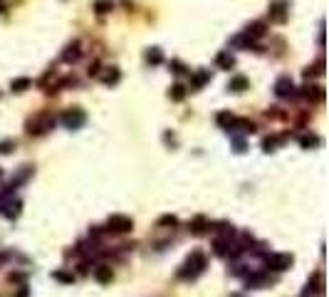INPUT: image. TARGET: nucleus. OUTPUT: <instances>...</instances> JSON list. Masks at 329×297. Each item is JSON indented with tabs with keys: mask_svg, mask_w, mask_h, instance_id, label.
Here are the masks:
<instances>
[{
	"mask_svg": "<svg viewBox=\"0 0 329 297\" xmlns=\"http://www.w3.org/2000/svg\"><path fill=\"white\" fill-rule=\"evenodd\" d=\"M203 270H206V255H203L201 250H196V253H191L188 260L181 265L176 277H179V280H196Z\"/></svg>",
	"mask_w": 329,
	"mask_h": 297,
	"instance_id": "f257e3e1",
	"label": "nucleus"
},
{
	"mask_svg": "<svg viewBox=\"0 0 329 297\" xmlns=\"http://www.w3.org/2000/svg\"><path fill=\"white\" fill-rule=\"evenodd\" d=\"M55 121H57V119L52 117L50 112H40V114H35L32 119H28V134H32V136H40V134H45V131L55 129Z\"/></svg>",
	"mask_w": 329,
	"mask_h": 297,
	"instance_id": "f03ea898",
	"label": "nucleus"
},
{
	"mask_svg": "<svg viewBox=\"0 0 329 297\" xmlns=\"http://www.w3.org/2000/svg\"><path fill=\"white\" fill-rule=\"evenodd\" d=\"M131 228H134V220L129 218V215H109V220H107V231L109 233H114V236H124V233H131Z\"/></svg>",
	"mask_w": 329,
	"mask_h": 297,
	"instance_id": "7ed1b4c3",
	"label": "nucleus"
},
{
	"mask_svg": "<svg viewBox=\"0 0 329 297\" xmlns=\"http://www.w3.org/2000/svg\"><path fill=\"white\" fill-rule=\"evenodd\" d=\"M60 121L67 126V129H82L85 121H87V114H85L79 107H72V109H67V112L62 114Z\"/></svg>",
	"mask_w": 329,
	"mask_h": 297,
	"instance_id": "20e7f679",
	"label": "nucleus"
},
{
	"mask_svg": "<svg viewBox=\"0 0 329 297\" xmlns=\"http://www.w3.org/2000/svg\"><path fill=\"white\" fill-rule=\"evenodd\" d=\"M265 265H268L270 270H277V272H282V270H290V265H292V255H290V253L265 255Z\"/></svg>",
	"mask_w": 329,
	"mask_h": 297,
	"instance_id": "39448f33",
	"label": "nucleus"
},
{
	"mask_svg": "<svg viewBox=\"0 0 329 297\" xmlns=\"http://www.w3.org/2000/svg\"><path fill=\"white\" fill-rule=\"evenodd\" d=\"M268 13L272 23H285L287 20V0H272Z\"/></svg>",
	"mask_w": 329,
	"mask_h": 297,
	"instance_id": "423d86ee",
	"label": "nucleus"
},
{
	"mask_svg": "<svg viewBox=\"0 0 329 297\" xmlns=\"http://www.w3.org/2000/svg\"><path fill=\"white\" fill-rule=\"evenodd\" d=\"M275 94H277L280 99L295 97V82H292L290 77H280V80L275 82Z\"/></svg>",
	"mask_w": 329,
	"mask_h": 297,
	"instance_id": "0eeeda50",
	"label": "nucleus"
},
{
	"mask_svg": "<svg viewBox=\"0 0 329 297\" xmlns=\"http://www.w3.org/2000/svg\"><path fill=\"white\" fill-rule=\"evenodd\" d=\"M188 228H191V233H193V236H203V233L210 228V223H208V218H206V215H196V218L188 223Z\"/></svg>",
	"mask_w": 329,
	"mask_h": 297,
	"instance_id": "6e6552de",
	"label": "nucleus"
},
{
	"mask_svg": "<svg viewBox=\"0 0 329 297\" xmlns=\"http://www.w3.org/2000/svg\"><path fill=\"white\" fill-rule=\"evenodd\" d=\"M302 97L309 99V102H322L324 99V89L319 85H307V87H302Z\"/></svg>",
	"mask_w": 329,
	"mask_h": 297,
	"instance_id": "1a4fd4ad",
	"label": "nucleus"
},
{
	"mask_svg": "<svg viewBox=\"0 0 329 297\" xmlns=\"http://www.w3.org/2000/svg\"><path fill=\"white\" fill-rule=\"evenodd\" d=\"M112 277H114V272H112V267L109 265H97L94 267V280H97L99 285H109Z\"/></svg>",
	"mask_w": 329,
	"mask_h": 297,
	"instance_id": "9d476101",
	"label": "nucleus"
},
{
	"mask_svg": "<svg viewBox=\"0 0 329 297\" xmlns=\"http://www.w3.org/2000/svg\"><path fill=\"white\" fill-rule=\"evenodd\" d=\"M79 55H82V50H79V42L74 40V42H69V45L64 47L62 59H64V62H77V59H79Z\"/></svg>",
	"mask_w": 329,
	"mask_h": 297,
	"instance_id": "9b49d317",
	"label": "nucleus"
},
{
	"mask_svg": "<svg viewBox=\"0 0 329 297\" xmlns=\"http://www.w3.org/2000/svg\"><path fill=\"white\" fill-rule=\"evenodd\" d=\"M322 295L324 292V282H322V272H314L312 275V280H309V285H307V295Z\"/></svg>",
	"mask_w": 329,
	"mask_h": 297,
	"instance_id": "f8f14e48",
	"label": "nucleus"
},
{
	"mask_svg": "<svg viewBox=\"0 0 329 297\" xmlns=\"http://www.w3.org/2000/svg\"><path fill=\"white\" fill-rule=\"evenodd\" d=\"M228 131H230V134H233V131H242V134H253V131H255V124H253L250 119H235V121H233V126H230Z\"/></svg>",
	"mask_w": 329,
	"mask_h": 297,
	"instance_id": "ddd939ff",
	"label": "nucleus"
},
{
	"mask_svg": "<svg viewBox=\"0 0 329 297\" xmlns=\"http://www.w3.org/2000/svg\"><path fill=\"white\" fill-rule=\"evenodd\" d=\"M99 80H102L104 85H117V82L121 80V72L117 69V67H107V69L99 75Z\"/></svg>",
	"mask_w": 329,
	"mask_h": 297,
	"instance_id": "4468645a",
	"label": "nucleus"
},
{
	"mask_svg": "<svg viewBox=\"0 0 329 297\" xmlns=\"http://www.w3.org/2000/svg\"><path fill=\"white\" fill-rule=\"evenodd\" d=\"M206 82H210V72L208 69H198V72L191 77V89H201Z\"/></svg>",
	"mask_w": 329,
	"mask_h": 297,
	"instance_id": "2eb2a0df",
	"label": "nucleus"
},
{
	"mask_svg": "<svg viewBox=\"0 0 329 297\" xmlns=\"http://www.w3.org/2000/svg\"><path fill=\"white\" fill-rule=\"evenodd\" d=\"M3 203H5V210H3V213H5L8 218H18V215H20V208H23V203H20L18 198H15V201H10V198H5Z\"/></svg>",
	"mask_w": 329,
	"mask_h": 297,
	"instance_id": "dca6fc26",
	"label": "nucleus"
},
{
	"mask_svg": "<svg viewBox=\"0 0 329 297\" xmlns=\"http://www.w3.org/2000/svg\"><path fill=\"white\" fill-rule=\"evenodd\" d=\"M228 248H230V238H215V243H213V253H215V255L225 258V255H228Z\"/></svg>",
	"mask_w": 329,
	"mask_h": 297,
	"instance_id": "f3484780",
	"label": "nucleus"
},
{
	"mask_svg": "<svg viewBox=\"0 0 329 297\" xmlns=\"http://www.w3.org/2000/svg\"><path fill=\"white\" fill-rule=\"evenodd\" d=\"M215 64H218L220 69H233V67H235V57H233L230 52H220V55L215 57Z\"/></svg>",
	"mask_w": 329,
	"mask_h": 297,
	"instance_id": "a211bd4d",
	"label": "nucleus"
},
{
	"mask_svg": "<svg viewBox=\"0 0 329 297\" xmlns=\"http://www.w3.org/2000/svg\"><path fill=\"white\" fill-rule=\"evenodd\" d=\"M248 87H250V82H248V77H242V75H235V77L230 80V85H228L230 92H245Z\"/></svg>",
	"mask_w": 329,
	"mask_h": 297,
	"instance_id": "6ab92c4d",
	"label": "nucleus"
},
{
	"mask_svg": "<svg viewBox=\"0 0 329 297\" xmlns=\"http://www.w3.org/2000/svg\"><path fill=\"white\" fill-rule=\"evenodd\" d=\"M268 285V275L265 272H253L248 275V287H265Z\"/></svg>",
	"mask_w": 329,
	"mask_h": 297,
	"instance_id": "aec40b11",
	"label": "nucleus"
},
{
	"mask_svg": "<svg viewBox=\"0 0 329 297\" xmlns=\"http://www.w3.org/2000/svg\"><path fill=\"white\" fill-rule=\"evenodd\" d=\"M285 139H287V134H282V136H265V139H263V151H268V154L275 151L277 144H282Z\"/></svg>",
	"mask_w": 329,
	"mask_h": 297,
	"instance_id": "412c9836",
	"label": "nucleus"
},
{
	"mask_svg": "<svg viewBox=\"0 0 329 297\" xmlns=\"http://www.w3.org/2000/svg\"><path fill=\"white\" fill-rule=\"evenodd\" d=\"M245 35H248L250 40H258V37H263V35H265V23H253V25H248Z\"/></svg>",
	"mask_w": 329,
	"mask_h": 297,
	"instance_id": "4be33fe9",
	"label": "nucleus"
},
{
	"mask_svg": "<svg viewBox=\"0 0 329 297\" xmlns=\"http://www.w3.org/2000/svg\"><path fill=\"white\" fill-rule=\"evenodd\" d=\"M322 144V139L319 136H314V134H304V136H299V146L302 148H314Z\"/></svg>",
	"mask_w": 329,
	"mask_h": 297,
	"instance_id": "5701e85b",
	"label": "nucleus"
},
{
	"mask_svg": "<svg viewBox=\"0 0 329 297\" xmlns=\"http://www.w3.org/2000/svg\"><path fill=\"white\" fill-rule=\"evenodd\" d=\"M94 10H97L99 15H107V13L114 10V3H112V0H94Z\"/></svg>",
	"mask_w": 329,
	"mask_h": 297,
	"instance_id": "b1692460",
	"label": "nucleus"
},
{
	"mask_svg": "<svg viewBox=\"0 0 329 297\" xmlns=\"http://www.w3.org/2000/svg\"><path fill=\"white\" fill-rule=\"evenodd\" d=\"M215 121H218V126H223V129H230V126H233V121H235V117H233L230 112H220V114L215 117Z\"/></svg>",
	"mask_w": 329,
	"mask_h": 297,
	"instance_id": "393cba45",
	"label": "nucleus"
},
{
	"mask_svg": "<svg viewBox=\"0 0 329 297\" xmlns=\"http://www.w3.org/2000/svg\"><path fill=\"white\" fill-rule=\"evenodd\" d=\"M146 62H149V64H161V62H163V52H161L158 47H151L149 52H146Z\"/></svg>",
	"mask_w": 329,
	"mask_h": 297,
	"instance_id": "a878e982",
	"label": "nucleus"
},
{
	"mask_svg": "<svg viewBox=\"0 0 329 297\" xmlns=\"http://www.w3.org/2000/svg\"><path fill=\"white\" fill-rule=\"evenodd\" d=\"M210 231H215V233H220L223 238H233L235 236V231H233V226H228V223H218V226H213Z\"/></svg>",
	"mask_w": 329,
	"mask_h": 297,
	"instance_id": "bb28decb",
	"label": "nucleus"
},
{
	"mask_svg": "<svg viewBox=\"0 0 329 297\" xmlns=\"http://www.w3.org/2000/svg\"><path fill=\"white\" fill-rule=\"evenodd\" d=\"M30 85H32V82H30V80H28V77H20V80H15V82H10V89L20 94V92H25V89L30 87Z\"/></svg>",
	"mask_w": 329,
	"mask_h": 297,
	"instance_id": "cd10ccee",
	"label": "nucleus"
},
{
	"mask_svg": "<svg viewBox=\"0 0 329 297\" xmlns=\"http://www.w3.org/2000/svg\"><path fill=\"white\" fill-rule=\"evenodd\" d=\"M176 226H179L176 215H161L158 218V228H176Z\"/></svg>",
	"mask_w": 329,
	"mask_h": 297,
	"instance_id": "c85d7f7f",
	"label": "nucleus"
},
{
	"mask_svg": "<svg viewBox=\"0 0 329 297\" xmlns=\"http://www.w3.org/2000/svg\"><path fill=\"white\" fill-rule=\"evenodd\" d=\"M52 277H55L57 282H64V285H72V282H74V275H72V272H64V270L52 272Z\"/></svg>",
	"mask_w": 329,
	"mask_h": 297,
	"instance_id": "c756f323",
	"label": "nucleus"
},
{
	"mask_svg": "<svg viewBox=\"0 0 329 297\" xmlns=\"http://www.w3.org/2000/svg\"><path fill=\"white\" fill-rule=\"evenodd\" d=\"M169 97H171L174 102H181V99L186 97V87H183V85H174L171 92H169Z\"/></svg>",
	"mask_w": 329,
	"mask_h": 297,
	"instance_id": "7c9ffc66",
	"label": "nucleus"
},
{
	"mask_svg": "<svg viewBox=\"0 0 329 297\" xmlns=\"http://www.w3.org/2000/svg\"><path fill=\"white\" fill-rule=\"evenodd\" d=\"M15 148V141L13 139H5V141H0V154H10Z\"/></svg>",
	"mask_w": 329,
	"mask_h": 297,
	"instance_id": "2f4dec72",
	"label": "nucleus"
},
{
	"mask_svg": "<svg viewBox=\"0 0 329 297\" xmlns=\"http://www.w3.org/2000/svg\"><path fill=\"white\" fill-rule=\"evenodd\" d=\"M171 69H174V72H176V75H183V72H186V67H183V64H181L179 59H174V62H171Z\"/></svg>",
	"mask_w": 329,
	"mask_h": 297,
	"instance_id": "473e14b6",
	"label": "nucleus"
},
{
	"mask_svg": "<svg viewBox=\"0 0 329 297\" xmlns=\"http://www.w3.org/2000/svg\"><path fill=\"white\" fill-rule=\"evenodd\" d=\"M233 139H235V151L242 154V151H245V139H240V136H235V134H233Z\"/></svg>",
	"mask_w": 329,
	"mask_h": 297,
	"instance_id": "72a5a7b5",
	"label": "nucleus"
},
{
	"mask_svg": "<svg viewBox=\"0 0 329 297\" xmlns=\"http://www.w3.org/2000/svg\"><path fill=\"white\" fill-rule=\"evenodd\" d=\"M10 282H25V275H23V272H13V275H10Z\"/></svg>",
	"mask_w": 329,
	"mask_h": 297,
	"instance_id": "f704fd0d",
	"label": "nucleus"
},
{
	"mask_svg": "<svg viewBox=\"0 0 329 297\" xmlns=\"http://www.w3.org/2000/svg\"><path fill=\"white\" fill-rule=\"evenodd\" d=\"M28 295H30V290H28L25 285H20V290H18V295L15 297H28Z\"/></svg>",
	"mask_w": 329,
	"mask_h": 297,
	"instance_id": "c9c22d12",
	"label": "nucleus"
},
{
	"mask_svg": "<svg viewBox=\"0 0 329 297\" xmlns=\"http://www.w3.org/2000/svg\"><path fill=\"white\" fill-rule=\"evenodd\" d=\"M5 10H8V3H5V0H0V13H5Z\"/></svg>",
	"mask_w": 329,
	"mask_h": 297,
	"instance_id": "e433bc0d",
	"label": "nucleus"
},
{
	"mask_svg": "<svg viewBox=\"0 0 329 297\" xmlns=\"http://www.w3.org/2000/svg\"><path fill=\"white\" fill-rule=\"evenodd\" d=\"M5 260H8V253H0V265H3Z\"/></svg>",
	"mask_w": 329,
	"mask_h": 297,
	"instance_id": "4c0bfd02",
	"label": "nucleus"
},
{
	"mask_svg": "<svg viewBox=\"0 0 329 297\" xmlns=\"http://www.w3.org/2000/svg\"><path fill=\"white\" fill-rule=\"evenodd\" d=\"M230 297H245V295H240V292H235V295H230Z\"/></svg>",
	"mask_w": 329,
	"mask_h": 297,
	"instance_id": "58836bf2",
	"label": "nucleus"
},
{
	"mask_svg": "<svg viewBox=\"0 0 329 297\" xmlns=\"http://www.w3.org/2000/svg\"><path fill=\"white\" fill-rule=\"evenodd\" d=\"M0 176H3V169H0Z\"/></svg>",
	"mask_w": 329,
	"mask_h": 297,
	"instance_id": "ea45409f",
	"label": "nucleus"
}]
</instances>
